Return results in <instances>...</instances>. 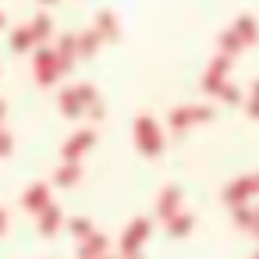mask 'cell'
Listing matches in <instances>:
<instances>
[{
	"label": "cell",
	"instance_id": "cell-13",
	"mask_svg": "<svg viewBox=\"0 0 259 259\" xmlns=\"http://www.w3.org/2000/svg\"><path fill=\"white\" fill-rule=\"evenodd\" d=\"M68 231H71L75 238H85V234H93L96 227H93V220H89V217H71V220H68Z\"/></svg>",
	"mask_w": 259,
	"mask_h": 259
},
{
	"label": "cell",
	"instance_id": "cell-8",
	"mask_svg": "<svg viewBox=\"0 0 259 259\" xmlns=\"http://www.w3.org/2000/svg\"><path fill=\"white\" fill-rule=\"evenodd\" d=\"M57 75H61L57 54H54V50H39V54H36V78H39L43 85H50Z\"/></svg>",
	"mask_w": 259,
	"mask_h": 259
},
{
	"label": "cell",
	"instance_id": "cell-12",
	"mask_svg": "<svg viewBox=\"0 0 259 259\" xmlns=\"http://www.w3.org/2000/svg\"><path fill=\"white\" fill-rule=\"evenodd\" d=\"M82 178V167H78V160H64V167L54 174V185H61V188H68V185H75Z\"/></svg>",
	"mask_w": 259,
	"mask_h": 259
},
{
	"label": "cell",
	"instance_id": "cell-14",
	"mask_svg": "<svg viewBox=\"0 0 259 259\" xmlns=\"http://www.w3.org/2000/svg\"><path fill=\"white\" fill-rule=\"evenodd\" d=\"M100 36H107V39H117V22H114V15H100Z\"/></svg>",
	"mask_w": 259,
	"mask_h": 259
},
{
	"label": "cell",
	"instance_id": "cell-18",
	"mask_svg": "<svg viewBox=\"0 0 259 259\" xmlns=\"http://www.w3.org/2000/svg\"><path fill=\"white\" fill-rule=\"evenodd\" d=\"M248 114H252V117H255V121H259V96H255V100H252V103H248Z\"/></svg>",
	"mask_w": 259,
	"mask_h": 259
},
{
	"label": "cell",
	"instance_id": "cell-20",
	"mask_svg": "<svg viewBox=\"0 0 259 259\" xmlns=\"http://www.w3.org/2000/svg\"><path fill=\"white\" fill-rule=\"evenodd\" d=\"M100 259H117V255H110V252H103V255H100Z\"/></svg>",
	"mask_w": 259,
	"mask_h": 259
},
{
	"label": "cell",
	"instance_id": "cell-23",
	"mask_svg": "<svg viewBox=\"0 0 259 259\" xmlns=\"http://www.w3.org/2000/svg\"><path fill=\"white\" fill-rule=\"evenodd\" d=\"M0 25H4V15H0Z\"/></svg>",
	"mask_w": 259,
	"mask_h": 259
},
{
	"label": "cell",
	"instance_id": "cell-11",
	"mask_svg": "<svg viewBox=\"0 0 259 259\" xmlns=\"http://www.w3.org/2000/svg\"><path fill=\"white\" fill-rule=\"evenodd\" d=\"M192 227H195V217L185 213V209H178V213L167 217V234L170 238H185V234H192Z\"/></svg>",
	"mask_w": 259,
	"mask_h": 259
},
{
	"label": "cell",
	"instance_id": "cell-17",
	"mask_svg": "<svg viewBox=\"0 0 259 259\" xmlns=\"http://www.w3.org/2000/svg\"><path fill=\"white\" fill-rule=\"evenodd\" d=\"M11 149H15L11 135H8V132H0V156H11Z\"/></svg>",
	"mask_w": 259,
	"mask_h": 259
},
{
	"label": "cell",
	"instance_id": "cell-7",
	"mask_svg": "<svg viewBox=\"0 0 259 259\" xmlns=\"http://www.w3.org/2000/svg\"><path fill=\"white\" fill-rule=\"evenodd\" d=\"M36 220H39V234H43V238H54V234L64 227V213H61V206H54V202L43 206V209L36 213Z\"/></svg>",
	"mask_w": 259,
	"mask_h": 259
},
{
	"label": "cell",
	"instance_id": "cell-24",
	"mask_svg": "<svg viewBox=\"0 0 259 259\" xmlns=\"http://www.w3.org/2000/svg\"><path fill=\"white\" fill-rule=\"evenodd\" d=\"M252 259H259V252H255V255H252Z\"/></svg>",
	"mask_w": 259,
	"mask_h": 259
},
{
	"label": "cell",
	"instance_id": "cell-19",
	"mask_svg": "<svg viewBox=\"0 0 259 259\" xmlns=\"http://www.w3.org/2000/svg\"><path fill=\"white\" fill-rule=\"evenodd\" d=\"M8 231V209H0V234Z\"/></svg>",
	"mask_w": 259,
	"mask_h": 259
},
{
	"label": "cell",
	"instance_id": "cell-2",
	"mask_svg": "<svg viewBox=\"0 0 259 259\" xmlns=\"http://www.w3.org/2000/svg\"><path fill=\"white\" fill-rule=\"evenodd\" d=\"M252 195H259V174L234 178L231 185H224V202H227V206H241V202H248Z\"/></svg>",
	"mask_w": 259,
	"mask_h": 259
},
{
	"label": "cell",
	"instance_id": "cell-9",
	"mask_svg": "<svg viewBox=\"0 0 259 259\" xmlns=\"http://www.w3.org/2000/svg\"><path fill=\"white\" fill-rule=\"evenodd\" d=\"M93 142H96V132H89V128H85V132H78V135H71V139L64 142L61 156H64V160H78L82 153H89V149H93Z\"/></svg>",
	"mask_w": 259,
	"mask_h": 259
},
{
	"label": "cell",
	"instance_id": "cell-22",
	"mask_svg": "<svg viewBox=\"0 0 259 259\" xmlns=\"http://www.w3.org/2000/svg\"><path fill=\"white\" fill-rule=\"evenodd\" d=\"M255 96H259V82H255Z\"/></svg>",
	"mask_w": 259,
	"mask_h": 259
},
{
	"label": "cell",
	"instance_id": "cell-16",
	"mask_svg": "<svg viewBox=\"0 0 259 259\" xmlns=\"http://www.w3.org/2000/svg\"><path fill=\"white\" fill-rule=\"evenodd\" d=\"M252 238H259V206H252V217H248V227H245Z\"/></svg>",
	"mask_w": 259,
	"mask_h": 259
},
{
	"label": "cell",
	"instance_id": "cell-5",
	"mask_svg": "<svg viewBox=\"0 0 259 259\" xmlns=\"http://www.w3.org/2000/svg\"><path fill=\"white\" fill-rule=\"evenodd\" d=\"M54 199H50V185L47 181H36V185H29L25 192H22V206L29 209V213H39L43 206H50Z\"/></svg>",
	"mask_w": 259,
	"mask_h": 259
},
{
	"label": "cell",
	"instance_id": "cell-1",
	"mask_svg": "<svg viewBox=\"0 0 259 259\" xmlns=\"http://www.w3.org/2000/svg\"><path fill=\"white\" fill-rule=\"evenodd\" d=\"M135 142H139V153L160 156V153H163V132H160V124L142 114V117L135 121Z\"/></svg>",
	"mask_w": 259,
	"mask_h": 259
},
{
	"label": "cell",
	"instance_id": "cell-6",
	"mask_svg": "<svg viewBox=\"0 0 259 259\" xmlns=\"http://www.w3.org/2000/svg\"><path fill=\"white\" fill-rule=\"evenodd\" d=\"M103 252H110V238L107 234L93 231V234L78 238V259H100Z\"/></svg>",
	"mask_w": 259,
	"mask_h": 259
},
{
	"label": "cell",
	"instance_id": "cell-15",
	"mask_svg": "<svg viewBox=\"0 0 259 259\" xmlns=\"http://www.w3.org/2000/svg\"><path fill=\"white\" fill-rule=\"evenodd\" d=\"M32 43H36V39H32V32H29V29H18V32L11 36V47H15V50H29Z\"/></svg>",
	"mask_w": 259,
	"mask_h": 259
},
{
	"label": "cell",
	"instance_id": "cell-10",
	"mask_svg": "<svg viewBox=\"0 0 259 259\" xmlns=\"http://www.w3.org/2000/svg\"><path fill=\"white\" fill-rule=\"evenodd\" d=\"M181 199H185L181 188H178V185H167V188L160 192V202H156V220H167L170 213H178V209H181Z\"/></svg>",
	"mask_w": 259,
	"mask_h": 259
},
{
	"label": "cell",
	"instance_id": "cell-3",
	"mask_svg": "<svg viewBox=\"0 0 259 259\" xmlns=\"http://www.w3.org/2000/svg\"><path fill=\"white\" fill-rule=\"evenodd\" d=\"M153 234V220L149 217H139L132 227H124V234H121V255L124 252H142V241Z\"/></svg>",
	"mask_w": 259,
	"mask_h": 259
},
{
	"label": "cell",
	"instance_id": "cell-21",
	"mask_svg": "<svg viewBox=\"0 0 259 259\" xmlns=\"http://www.w3.org/2000/svg\"><path fill=\"white\" fill-rule=\"evenodd\" d=\"M0 121H4V103H0Z\"/></svg>",
	"mask_w": 259,
	"mask_h": 259
},
{
	"label": "cell",
	"instance_id": "cell-4",
	"mask_svg": "<svg viewBox=\"0 0 259 259\" xmlns=\"http://www.w3.org/2000/svg\"><path fill=\"white\" fill-rule=\"evenodd\" d=\"M209 117H213L209 107H178V110L170 114V128L185 132L188 124H199V121H209Z\"/></svg>",
	"mask_w": 259,
	"mask_h": 259
}]
</instances>
